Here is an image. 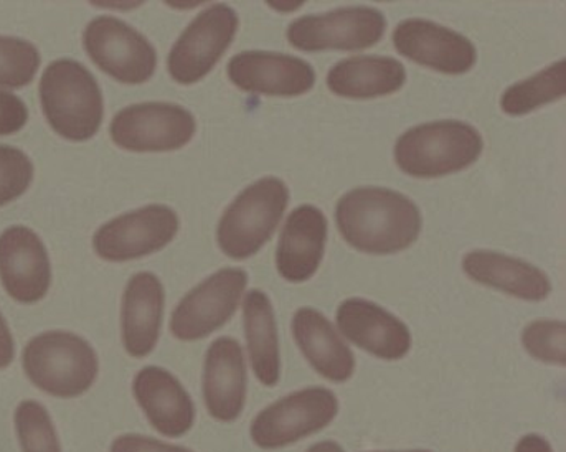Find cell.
Returning a JSON list of instances; mask_svg holds the SVG:
<instances>
[{"mask_svg": "<svg viewBox=\"0 0 566 452\" xmlns=\"http://www.w3.org/2000/svg\"><path fill=\"white\" fill-rule=\"evenodd\" d=\"M336 222L342 238L368 254L407 250L420 236V209L403 193L381 187L350 190L337 203Z\"/></svg>", "mask_w": 566, "mask_h": 452, "instance_id": "6da1fadb", "label": "cell"}, {"mask_svg": "<svg viewBox=\"0 0 566 452\" xmlns=\"http://www.w3.org/2000/svg\"><path fill=\"white\" fill-rule=\"evenodd\" d=\"M39 92L46 123L60 137L83 143L96 136L105 117V102L86 66L75 60H55L43 72Z\"/></svg>", "mask_w": 566, "mask_h": 452, "instance_id": "7a4b0ae2", "label": "cell"}, {"mask_svg": "<svg viewBox=\"0 0 566 452\" xmlns=\"http://www.w3.org/2000/svg\"><path fill=\"white\" fill-rule=\"evenodd\" d=\"M22 367L33 387L60 400L88 393L99 375L93 345L69 330H49L27 341Z\"/></svg>", "mask_w": 566, "mask_h": 452, "instance_id": "3957f363", "label": "cell"}, {"mask_svg": "<svg viewBox=\"0 0 566 452\" xmlns=\"http://www.w3.org/2000/svg\"><path fill=\"white\" fill-rule=\"evenodd\" d=\"M484 149L481 134L462 120H434L411 127L395 144V160L408 176L438 179L461 172Z\"/></svg>", "mask_w": 566, "mask_h": 452, "instance_id": "277c9868", "label": "cell"}, {"mask_svg": "<svg viewBox=\"0 0 566 452\" xmlns=\"http://www.w3.org/2000/svg\"><path fill=\"white\" fill-rule=\"evenodd\" d=\"M290 203V189L277 177L248 186L228 206L217 228L220 250L231 260L254 256L273 236Z\"/></svg>", "mask_w": 566, "mask_h": 452, "instance_id": "5b68a950", "label": "cell"}, {"mask_svg": "<svg viewBox=\"0 0 566 452\" xmlns=\"http://www.w3.org/2000/svg\"><path fill=\"white\" fill-rule=\"evenodd\" d=\"M339 410L329 388H301L263 408L251 421L250 438L260 450H283L326 430Z\"/></svg>", "mask_w": 566, "mask_h": 452, "instance_id": "8992f818", "label": "cell"}, {"mask_svg": "<svg viewBox=\"0 0 566 452\" xmlns=\"http://www.w3.org/2000/svg\"><path fill=\"white\" fill-rule=\"evenodd\" d=\"M240 19L227 3H213L189 23L167 59L170 78L179 85H196L220 62L237 36Z\"/></svg>", "mask_w": 566, "mask_h": 452, "instance_id": "52a82bcc", "label": "cell"}, {"mask_svg": "<svg viewBox=\"0 0 566 452\" xmlns=\"http://www.w3.org/2000/svg\"><path fill=\"white\" fill-rule=\"evenodd\" d=\"M247 286V271L240 267L217 271L180 299L170 316V333L182 341L212 336L234 316Z\"/></svg>", "mask_w": 566, "mask_h": 452, "instance_id": "ba28073f", "label": "cell"}, {"mask_svg": "<svg viewBox=\"0 0 566 452\" xmlns=\"http://www.w3.org/2000/svg\"><path fill=\"white\" fill-rule=\"evenodd\" d=\"M83 46L92 62L123 85H144L157 69L153 43L123 20L102 15L83 33Z\"/></svg>", "mask_w": 566, "mask_h": 452, "instance_id": "9c48e42d", "label": "cell"}, {"mask_svg": "<svg viewBox=\"0 0 566 452\" xmlns=\"http://www.w3.org/2000/svg\"><path fill=\"white\" fill-rule=\"evenodd\" d=\"M197 123L189 109L174 103H137L113 117V143L130 153H172L196 136Z\"/></svg>", "mask_w": 566, "mask_h": 452, "instance_id": "30bf717a", "label": "cell"}, {"mask_svg": "<svg viewBox=\"0 0 566 452\" xmlns=\"http://www.w3.org/2000/svg\"><path fill=\"white\" fill-rule=\"evenodd\" d=\"M387 20L374 7H342L321 15H306L287 27V42L301 52L370 49L384 39Z\"/></svg>", "mask_w": 566, "mask_h": 452, "instance_id": "8fae6325", "label": "cell"}, {"mask_svg": "<svg viewBox=\"0 0 566 452\" xmlns=\"http://www.w3.org/2000/svg\"><path fill=\"white\" fill-rule=\"evenodd\" d=\"M179 216L153 203L109 220L93 234V250L109 263L139 260L166 248L179 233Z\"/></svg>", "mask_w": 566, "mask_h": 452, "instance_id": "7c38bea8", "label": "cell"}, {"mask_svg": "<svg viewBox=\"0 0 566 452\" xmlns=\"http://www.w3.org/2000/svg\"><path fill=\"white\" fill-rule=\"evenodd\" d=\"M0 281L20 304L40 303L52 286V264L42 238L23 225L0 233Z\"/></svg>", "mask_w": 566, "mask_h": 452, "instance_id": "4fadbf2b", "label": "cell"}, {"mask_svg": "<svg viewBox=\"0 0 566 452\" xmlns=\"http://www.w3.org/2000/svg\"><path fill=\"white\" fill-rule=\"evenodd\" d=\"M130 390L147 423L164 438L179 440L192 431L196 403L172 371L147 365L134 375Z\"/></svg>", "mask_w": 566, "mask_h": 452, "instance_id": "5bb4252c", "label": "cell"}, {"mask_svg": "<svg viewBox=\"0 0 566 452\" xmlns=\"http://www.w3.org/2000/svg\"><path fill=\"white\" fill-rule=\"evenodd\" d=\"M391 39L400 55L444 75H462L478 62L471 40L431 20H403Z\"/></svg>", "mask_w": 566, "mask_h": 452, "instance_id": "9a60e30c", "label": "cell"}, {"mask_svg": "<svg viewBox=\"0 0 566 452\" xmlns=\"http://www.w3.org/2000/svg\"><path fill=\"white\" fill-rule=\"evenodd\" d=\"M227 73L237 88L277 98L306 95L316 85L313 65L284 53H238L228 62Z\"/></svg>", "mask_w": 566, "mask_h": 452, "instance_id": "2e32d148", "label": "cell"}, {"mask_svg": "<svg viewBox=\"0 0 566 452\" xmlns=\"http://www.w3.org/2000/svg\"><path fill=\"white\" fill-rule=\"evenodd\" d=\"M336 323L342 337L380 360H401L413 345L403 320L361 297L345 299L337 309Z\"/></svg>", "mask_w": 566, "mask_h": 452, "instance_id": "e0dca14e", "label": "cell"}, {"mask_svg": "<svg viewBox=\"0 0 566 452\" xmlns=\"http://www.w3.org/2000/svg\"><path fill=\"white\" fill-rule=\"evenodd\" d=\"M248 371L243 348L231 337L210 345L203 361L202 395L207 413L219 423H233L247 404Z\"/></svg>", "mask_w": 566, "mask_h": 452, "instance_id": "ac0fdd59", "label": "cell"}, {"mask_svg": "<svg viewBox=\"0 0 566 452\" xmlns=\"http://www.w3.org/2000/svg\"><path fill=\"white\" fill-rule=\"evenodd\" d=\"M166 307L163 281L137 273L127 281L120 304V341L129 357L146 358L159 344Z\"/></svg>", "mask_w": 566, "mask_h": 452, "instance_id": "d6986e66", "label": "cell"}, {"mask_svg": "<svg viewBox=\"0 0 566 452\" xmlns=\"http://www.w3.org/2000/svg\"><path fill=\"white\" fill-rule=\"evenodd\" d=\"M327 219L314 206H301L291 212L281 231L276 250L277 273L290 283L310 281L323 263L327 243Z\"/></svg>", "mask_w": 566, "mask_h": 452, "instance_id": "ffe728a7", "label": "cell"}, {"mask_svg": "<svg viewBox=\"0 0 566 452\" xmlns=\"http://www.w3.org/2000/svg\"><path fill=\"white\" fill-rule=\"evenodd\" d=\"M293 337L311 367L333 383H345L355 374L354 351L329 319L314 307L294 313Z\"/></svg>", "mask_w": 566, "mask_h": 452, "instance_id": "44dd1931", "label": "cell"}, {"mask_svg": "<svg viewBox=\"0 0 566 452\" xmlns=\"http://www.w3.org/2000/svg\"><path fill=\"white\" fill-rule=\"evenodd\" d=\"M462 270L474 283L517 299L541 303L552 293L551 280L541 267L497 251H471L462 260Z\"/></svg>", "mask_w": 566, "mask_h": 452, "instance_id": "7402d4cb", "label": "cell"}, {"mask_svg": "<svg viewBox=\"0 0 566 452\" xmlns=\"http://www.w3.org/2000/svg\"><path fill=\"white\" fill-rule=\"evenodd\" d=\"M243 327L254 377L263 387H276L281 380L280 333L273 303L264 291L244 294Z\"/></svg>", "mask_w": 566, "mask_h": 452, "instance_id": "603a6c76", "label": "cell"}, {"mask_svg": "<svg viewBox=\"0 0 566 452\" xmlns=\"http://www.w3.org/2000/svg\"><path fill=\"white\" fill-rule=\"evenodd\" d=\"M407 70L391 56H352L327 73V88L348 99H374L400 92Z\"/></svg>", "mask_w": 566, "mask_h": 452, "instance_id": "cb8c5ba5", "label": "cell"}, {"mask_svg": "<svg viewBox=\"0 0 566 452\" xmlns=\"http://www.w3.org/2000/svg\"><path fill=\"white\" fill-rule=\"evenodd\" d=\"M566 62L552 63L531 78L522 80L505 90L501 99L502 112L509 116H524L565 98Z\"/></svg>", "mask_w": 566, "mask_h": 452, "instance_id": "d4e9b609", "label": "cell"}, {"mask_svg": "<svg viewBox=\"0 0 566 452\" xmlns=\"http://www.w3.org/2000/svg\"><path fill=\"white\" fill-rule=\"evenodd\" d=\"M17 440L22 452H63L59 431L49 410L35 400H23L13 413Z\"/></svg>", "mask_w": 566, "mask_h": 452, "instance_id": "484cf974", "label": "cell"}, {"mask_svg": "<svg viewBox=\"0 0 566 452\" xmlns=\"http://www.w3.org/2000/svg\"><path fill=\"white\" fill-rule=\"evenodd\" d=\"M42 56L29 40L0 35V86L19 90L30 85Z\"/></svg>", "mask_w": 566, "mask_h": 452, "instance_id": "4316f807", "label": "cell"}, {"mask_svg": "<svg viewBox=\"0 0 566 452\" xmlns=\"http://www.w3.org/2000/svg\"><path fill=\"white\" fill-rule=\"evenodd\" d=\"M566 326L564 320L541 319L522 330V345L535 360L566 365Z\"/></svg>", "mask_w": 566, "mask_h": 452, "instance_id": "83f0119b", "label": "cell"}, {"mask_svg": "<svg viewBox=\"0 0 566 452\" xmlns=\"http://www.w3.org/2000/svg\"><path fill=\"white\" fill-rule=\"evenodd\" d=\"M33 164L23 150L0 144V207L22 197L32 186Z\"/></svg>", "mask_w": 566, "mask_h": 452, "instance_id": "f1b7e54d", "label": "cell"}, {"mask_svg": "<svg viewBox=\"0 0 566 452\" xmlns=\"http://www.w3.org/2000/svg\"><path fill=\"white\" fill-rule=\"evenodd\" d=\"M29 120V108L13 93L0 90V136H10L23 129Z\"/></svg>", "mask_w": 566, "mask_h": 452, "instance_id": "f546056e", "label": "cell"}, {"mask_svg": "<svg viewBox=\"0 0 566 452\" xmlns=\"http://www.w3.org/2000/svg\"><path fill=\"white\" fill-rule=\"evenodd\" d=\"M109 452H196L179 444L166 443L144 434H120L113 441Z\"/></svg>", "mask_w": 566, "mask_h": 452, "instance_id": "4dcf8cb0", "label": "cell"}, {"mask_svg": "<svg viewBox=\"0 0 566 452\" xmlns=\"http://www.w3.org/2000/svg\"><path fill=\"white\" fill-rule=\"evenodd\" d=\"M13 358H15V341H13L6 317L0 313V370L9 367Z\"/></svg>", "mask_w": 566, "mask_h": 452, "instance_id": "1f68e13d", "label": "cell"}, {"mask_svg": "<svg viewBox=\"0 0 566 452\" xmlns=\"http://www.w3.org/2000/svg\"><path fill=\"white\" fill-rule=\"evenodd\" d=\"M514 452H555L551 441L537 433L524 434L515 444Z\"/></svg>", "mask_w": 566, "mask_h": 452, "instance_id": "d6a6232c", "label": "cell"}, {"mask_svg": "<svg viewBox=\"0 0 566 452\" xmlns=\"http://www.w3.org/2000/svg\"><path fill=\"white\" fill-rule=\"evenodd\" d=\"M306 452H345L336 441H321V443L313 444Z\"/></svg>", "mask_w": 566, "mask_h": 452, "instance_id": "836d02e7", "label": "cell"}, {"mask_svg": "<svg viewBox=\"0 0 566 452\" xmlns=\"http://www.w3.org/2000/svg\"><path fill=\"white\" fill-rule=\"evenodd\" d=\"M96 7H106V9L129 10L143 6V2H93Z\"/></svg>", "mask_w": 566, "mask_h": 452, "instance_id": "e575fe53", "label": "cell"}, {"mask_svg": "<svg viewBox=\"0 0 566 452\" xmlns=\"http://www.w3.org/2000/svg\"><path fill=\"white\" fill-rule=\"evenodd\" d=\"M271 9L280 10V12H294V10L301 9L303 2H268Z\"/></svg>", "mask_w": 566, "mask_h": 452, "instance_id": "d590c367", "label": "cell"}, {"mask_svg": "<svg viewBox=\"0 0 566 452\" xmlns=\"http://www.w3.org/2000/svg\"><path fill=\"white\" fill-rule=\"evenodd\" d=\"M167 6L176 7V9H193V7L200 6L199 2L180 3V2H167Z\"/></svg>", "mask_w": 566, "mask_h": 452, "instance_id": "8d00e7d4", "label": "cell"}, {"mask_svg": "<svg viewBox=\"0 0 566 452\" xmlns=\"http://www.w3.org/2000/svg\"><path fill=\"white\" fill-rule=\"evenodd\" d=\"M368 452H433L428 450H407V451H368Z\"/></svg>", "mask_w": 566, "mask_h": 452, "instance_id": "74e56055", "label": "cell"}]
</instances>
